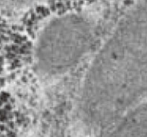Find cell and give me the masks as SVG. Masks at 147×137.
I'll return each mask as SVG.
<instances>
[{
    "label": "cell",
    "instance_id": "6da1fadb",
    "mask_svg": "<svg viewBox=\"0 0 147 137\" xmlns=\"http://www.w3.org/2000/svg\"><path fill=\"white\" fill-rule=\"evenodd\" d=\"M121 137H147V108L133 119Z\"/></svg>",
    "mask_w": 147,
    "mask_h": 137
}]
</instances>
